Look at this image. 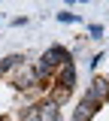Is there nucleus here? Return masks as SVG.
<instances>
[{
  "label": "nucleus",
  "mask_w": 109,
  "mask_h": 121,
  "mask_svg": "<svg viewBox=\"0 0 109 121\" xmlns=\"http://www.w3.org/2000/svg\"><path fill=\"white\" fill-rule=\"evenodd\" d=\"M24 24H27V18H24V15H21V18H12V27H24Z\"/></svg>",
  "instance_id": "obj_10"
},
{
  "label": "nucleus",
  "mask_w": 109,
  "mask_h": 121,
  "mask_svg": "<svg viewBox=\"0 0 109 121\" xmlns=\"http://www.w3.org/2000/svg\"><path fill=\"white\" fill-rule=\"evenodd\" d=\"M3 76H6V73H3V70H0V79H3Z\"/></svg>",
  "instance_id": "obj_11"
},
{
  "label": "nucleus",
  "mask_w": 109,
  "mask_h": 121,
  "mask_svg": "<svg viewBox=\"0 0 109 121\" xmlns=\"http://www.w3.org/2000/svg\"><path fill=\"white\" fill-rule=\"evenodd\" d=\"M76 79H79V70H76V60L73 64H64L61 70L55 73V85H64V88H76Z\"/></svg>",
  "instance_id": "obj_4"
},
{
  "label": "nucleus",
  "mask_w": 109,
  "mask_h": 121,
  "mask_svg": "<svg viewBox=\"0 0 109 121\" xmlns=\"http://www.w3.org/2000/svg\"><path fill=\"white\" fill-rule=\"evenodd\" d=\"M36 121H61V106H55L52 100H39L36 103Z\"/></svg>",
  "instance_id": "obj_5"
},
{
  "label": "nucleus",
  "mask_w": 109,
  "mask_h": 121,
  "mask_svg": "<svg viewBox=\"0 0 109 121\" xmlns=\"http://www.w3.org/2000/svg\"><path fill=\"white\" fill-rule=\"evenodd\" d=\"M82 100L94 103L97 109H100V106H106V103H109V82H106V76H94L91 85H88L85 94H82Z\"/></svg>",
  "instance_id": "obj_3"
},
{
  "label": "nucleus",
  "mask_w": 109,
  "mask_h": 121,
  "mask_svg": "<svg viewBox=\"0 0 109 121\" xmlns=\"http://www.w3.org/2000/svg\"><path fill=\"white\" fill-rule=\"evenodd\" d=\"M106 82H109V73H106Z\"/></svg>",
  "instance_id": "obj_12"
},
{
  "label": "nucleus",
  "mask_w": 109,
  "mask_h": 121,
  "mask_svg": "<svg viewBox=\"0 0 109 121\" xmlns=\"http://www.w3.org/2000/svg\"><path fill=\"white\" fill-rule=\"evenodd\" d=\"M70 97H73V91H70V88H64V85H55V82L48 85V100H52L55 106H64Z\"/></svg>",
  "instance_id": "obj_7"
},
{
  "label": "nucleus",
  "mask_w": 109,
  "mask_h": 121,
  "mask_svg": "<svg viewBox=\"0 0 109 121\" xmlns=\"http://www.w3.org/2000/svg\"><path fill=\"white\" fill-rule=\"evenodd\" d=\"M103 24H88V39H103Z\"/></svg>",
  "instance_id": "obj_9"
},
{
  "label": "nucleus",
  "mask_w": 109,
  "mask_h": 121,
  "mask_svg": "<svg viewBox=\"0 0 109 121\" xmlns=\"http://www.w3.org/2000/svg\"><path fill=\"white\" fill-rule=\"evenodd\" d=\"M55 18H58L61 24H79V21H82L79 12H67V9H64V12H55Z\"/></svg>",
  "instance_id": "obj_8"
},
{
  "label": "nucleus",
  "mask_w": 109,
  "mask_h": 121,
  "mask_svg": "<svg viewBox=\"0 0 109 121\" xmlns=\"http://www.w3.org/2000/svg\"><path fill=\"white\" fill-rule=\"evenodd\" d=\"M97 112H100V109H97L94 103H88V100H79L76 109H73V118H70V121H91Z\"/></svg>",
  "instance_id": "obj_6"
},
{
  "label": "nucleus",
  "mask_w": 109,
  "mask_h": 121,
  "mask_svg": "<svg viewBox=\"0 0 109 121\" xmlns=\"http://www.w3.org/2000/svg\"><path fill=\"white\" fill-rule=\"evenodd\" d=\"M12 85H15L21 94H31V91L39 88V82H36V73H33V64H31V60H21L15 70H12Z\"/></svg>",
  "instance_id": "obj_2"
},
{
  "label": "nucleus",
  "mask_w": 109,
  "mask_h": 121,
  "mask_svg": "<svg viewBox=\"0 0 109 121\" xmlns=\"http://www.w3.org/2000/svg\"><path fill=\"white\" fill-rule=\"evenodd\" d=\"M36 64H39V67H46L48 73L55 76V73H58V70L64 67V64H73V52H70L67 45L55 43V45H48L46 52H43V55L36 58Z\"/></svg>",
  "instance_id": "obj_1"
}]
</instances>
